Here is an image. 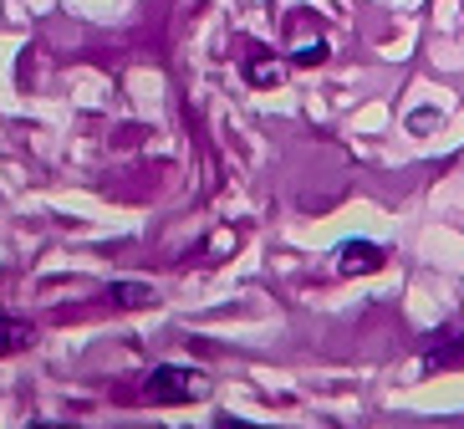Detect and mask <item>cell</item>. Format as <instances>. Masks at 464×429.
Instances as JSON below:
<instances>
[{"label":"cell","instance_id":"cell-1","mask_svg":"<svg viewBox=\"0 0 464 429\" xmlns=\"http://www.w3.org/2000/svg\"><path fill=\"white\" fill-rule=\"evenodd\" d=\"M149 404H194L209 394V378L199 368H179V363H164V368H153L138 388Z\"/></svg>","mask_w":464,"mask_h":429},{"label":"cell","instance_id":"cell-2","mask_svg":"<svg viewBox=\"0 0 464 429\" xmlns=\"http://www.w3.org/2000/svg\"><path fill=\"white\" fill-rule=\"evenodd\" d=\"M382 261H388V256H382V246H372V240H347V246L337 250V271H347V277H357V271H378Z\"/></svg>","mask_w":464,"mask_h":429},{"label":"cell","instance_id":"cell-3","mask_svg":"<svg viewBox=\"0 0 464 429\" xmlns=\"http://www.w3.org/2000/svg\"><path fill=\"white\" fill-rule=\"evenodd\" d=\"M36 343V327L26 317H0V358H11V353H26Z\"/></svg>","mask_w":464,"mask_h":429},{"label":"cell","instance_id":"cell-4","mask_svg":"<svg viewBox=\"0 0 464 429\" xmlns=\"http://www.w3.org/2000/svg\"><path fill=\"white\" fill-rule=\"evenodd\" d=\"M246 83L250 87H276L281 83V62H276V56H246Z\"/></svg>","mask_w":464,"mask_h":429},{"label":"cell","instance_id":"cell-5","mask_svg":"<svg viewBox=\"0 0 464 429\" xmlns=\"http://www.w3.org/2000/svg\"><path fill=\"white\" fill-rule=\"evenodd\" d=\"M291 62H296V67H322V62H327V42H322V36H316V42H301L296 52H291Z\"/></svg>","mask_w":464,"mask_h":429},{"label":"cell","instance_id":"cell-6","mask_svg":"<svg viewBox=\"0 0 464 429\" xmlns=\"http://www.w3.org/2000/svg\"><path fill=\"white\" fill-rule=\"evenodd\" d=\"M112 297H118L123 307H143L149 302V287H133V281H128V287H112Z\"/></svg>","mask_w":464,"mask_h":429},{"label":"cell","instance_id":"cell-7","mask_svg":"<svg viewBox=\"0 0 464 429\" xmlns=\"http://www.w3.org/2000/svg\"><path fill=\"white\" fill-rule=\"evenodd\" d=\"M215 429H266V424H246V419H215Z\"/></svg>","mask_w":464,"mask_h":429},{"label":"cell","instance_id":"cell-8","mask_svg":"<svg viewBox=\"0 0 464 429\" xmlns=\"http://www.w3.org/2000/svg\"><path fill=\"white\" fill-rule=\"evenodd\" d=\"M31 429H72V424H31Z\"/></svg>","mask_w":464,"mask_h":429}]
</instances>
